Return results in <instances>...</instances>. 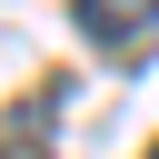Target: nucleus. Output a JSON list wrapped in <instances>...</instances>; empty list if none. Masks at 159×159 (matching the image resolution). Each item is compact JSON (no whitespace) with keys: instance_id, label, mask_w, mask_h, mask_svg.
Wrapping results in <instances>:
<instances>
[{"instance_id":"obj_2","label":"nucleus","mask_w":159,"mask_h":159,"mask_svg":"<svg viewBox=\"0 0 159 159\" xmlns=\"http://www.w3.org/2000/svg\"><path fill=\"white\" fill-rule=\"evenodd\" d=\"M0 159H50V89H30L0 129Z\"/></svg>"},{"instance_id":"obj_1","label":"nucleus","mask_w":159,"mask_h":159,"mask_svg":"<svg viewBox=\"0 0 159 159\" xmlns=\"http://www.w3.org/2000/svg\"><path fill=\"white\" fill-rule=\"evenodd\" d=\"M149 20H159V0H80V30H89L99 50H139Z\"/></svg>"},{"instance_id":"obj_3","label":"nucleus","mask_w":159,"mask_h":159,"mask_svg":"<svg viewBox=\"0 0 159 159\" xmlns=\"http://www.w3.org/2000/svg\"><path fill=\"white\" fill-rule=\"evenodd\" d=\"M149 159H159V149H149Z\"/></svg>"}]
</instances>
